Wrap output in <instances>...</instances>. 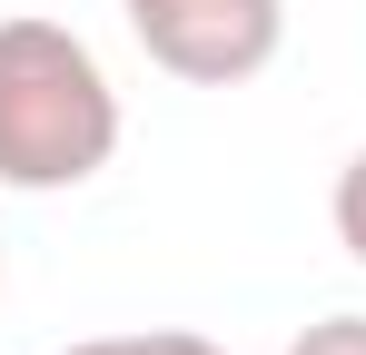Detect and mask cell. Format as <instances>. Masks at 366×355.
<instances>
[{
	"instance_id": "cell-1",
	"label": "cell",
	"mask_w": 366,
	"mask_h": 355,
	"mask_svg": "<svg viewBox=\"0 0 366 355\" xmlns=\"http://www.w3.org/2000/svg\"><path fill=\"white\" fill-rule=\"evenodd\" d=\"M119 158V89L69 20H0V187L60 197Z\"/></svg>"
},
{
	"instance_id": "cell-2",
	"label": "cell",
	"mask_w": 366,
	"mask_h": 355,
	"mask_svg": "<svg viewBox=\"0 0 366 355\" xmlns=\"http://www.w3.org/2000/svg\"><path fill=\"white\" fill-rule=\"evenodd\" d=\"M119 20L149 50V69L188 89H247L287 50V0H119Z\"/></svg>"
},
{
	"instance_id": "cell-3",
	"label": "cell",
	"mask_w": 366,
	"mask_h": 355,
	"mask_svg": "<svg viewBox=\"0 0 366 355\" xmlns=\"http://www.w3.org/2000/svg\"><path fill=\"white\" fill-rule=\"evenodd\" d=\"M327 217H337V247H347V257L366 267V148L347 158V168H337V197H327Z\"/></svg>"
},
{
	"instance_id": "cell-4",
	"label": "cell",
	"mask_w": 366,
	"mask_h": 355,
	"mask_svg": "<svg viewBox=\"0 0 366 355\" xmlns=\"http://www.w3.org/2000/svg\"><path fill=\"white\" fill-rule=\"evenodd\" d=\"M69 355H228V346H208L188 326H149V336H89V346H69Z\"/></svg>"
},
{
	"instance_id": "cell-5",
	"label": "cell",
	"mask_w": 366,
	"mask_h": 355,
	"mask_svg": "<svg viewBox=\"0 0 366 355\" xmlns=\"http://www.w3.org/2000/svg\"><path fill=\"white\" fill-rule=\"evenodd\" d=\"M287 355H366V316H317Z\"/></svg>"
}]
</instances>
